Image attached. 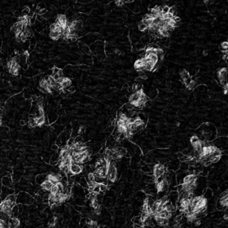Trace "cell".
Masks as SVG:
<instances>
[{"label": "cell", "instance_id": "6da1fadb", "mask_svg": "<svg viewBox=\"0 0 228 228\" xmlns=\"http://www.w3.org/2000/svg\"><path fill=\"white\" fill-rule=\"evenodd\" d=\"M15 205H16L15 202H12L4 199L0 202V212L10 218L13 216V210Z\"/></svg>", "mask_w": 228, "mask_h": 228}, {"label": "cell", "instance_id": "7a4b0ae2", "mask_svg": "<svg viewBox=\"0 0 228 228\" xmlns=\"http://www.w3.org/2000/svg\"><path fill=\"white\" fill-rule=\"evenodd\" d=\"M165 174H166V168L163 164L157 163L152 168V175H153L154 181L161 177L165 176Z\"/></svg>", "mask_w": 228, "mask_h": 228}, {"label": "cell", "instance_id": "3957f363", "mask_svg": "<svg viewBox=\"0 0 228 228\" xmlns=\"http://www.w3.org/2000/svg\"><path fill=\"white\" fill-rule=\"evenodd\" d=\"M117 179V168L116 166L115 161H111L108 168V174H107V180L110 183H113Z\"/></svg>", "mask_w": 228, "mask_h": 228}, {"label": "cell", "instance_id": "277c9868", "mask_svg": "<svg viewBox=\"0 0 228 228\" xmlns=\"http://www.w3.org/2000/svg\"><path fill=\"white\" fill-rule=\"evenodd\" d=\"M155 186H156V190L158 193L164 191L169 186V181L167 179L166 176L161 177L160 179L155 180Z\"/></svg>", "mask_w": 228, "mask_h": 228}, {"label": "cell", "instance_id": "5b68a950", "mask_svg": "<svg viewBox=\"0 0 228 228\" xmlns=\"http://www.w3.org/2000/svg\"><path fill=\"white\" fill-rule=\"evenodd\" d=\"M68 169H69V173H68V176H71L72 177V176L80 174L84 170V166L82 165H80V164H77L73 161L70 164Z\"/></svg>", "mask_w": 228, "mask_h": 228}, {"label": "cell", "instance_id": "8992f818", "mask_svg": "<svg viewBox=\"0 0 228 228\" xmlns=\"http://www.w3.org/2000/svg\"><path fill=\"white\" fill-rule=\"evenodd\" d=\"M227 68H220L218 71V78L219 82L222 86L227 83Z\"/></svg>", "mask_w": 228, "mask_h": 228}, {"label": "cell", "instance_id": "52a82bcc", "mask_svg": "<svg viewBox=\"0 0 228 228\" xmlns=\"http://www.w3.org/2000/svg\"><path fill=\"white\" fill-rule=\"evenodd\" d=\"M108 166H109V165H108ZM108 166L100 167V168H97V169H95V170H94L93 174H95V176H96V177H97V178H101V179H107V174H108Z\"/></svg>", "mask_w": 228, "mask_h": 228}, {"label": "cell", "instance_id": "ba28073f", "mask_svg": "<svg viewBox=\"0 0 228 228\" xmlns=\"http://www.w3.org/2000/svg\"><path fill=\"white\" fill-rule=\"evenodd\" d=\"M198 180L197 175L195 173H191V174H188L183 178L182 182L183 184H189L193 182H196Z\"/></svg>", "mask_w": 228, "mask_h": 228}, {"label": "cell", "instance_id": "9c48e42d", "mask_svg": "<svg viewBox=\"0 0 228 228\" xmlns=\"http://www.w3.org/2000/svg\"><path fill=\"white\" fill-rule=\"evenodd\" d=\"M152 218H154V220L157 222V224L158 226H160L161 227H170V220H166V219L161 218L158 216H153Z\"/></svg>", "mask_w": 228, "mask_h": 228}, {"label": "cell", "instance_id": "30bf717a", "mask_svg": "<svg viewBox=\"0 0 228 228\" xmlns=\"http://www.w3.org/2000/svg\"><path fill=\"white\" fill-rule=\"evenodd\" d=\"M8 226L14 227L15 228H19L21 226V221L16 216H12L8 219Z\"/></svg>", "mask_w": 228, "mask_h": 228}, {"label": "cell", "instance_id": "8fae6325", "mask_svg": "<svg viewBox=\"0 0 228 228\" xmlns=\"http://www.w3.org/2000/svg\"><path fill=\"white\" fill-rule=\"evenodd\" d=\"M219 201H220V204L222 207H224V208H227L228 204V193L227 191H225L224 192H222V195H221V197L219 199Z\"/></svg>", "mask_w": 228, "mask_h": 228}, {"label": "cell", "instance_id": "7c38bea8", "mask_svg": "<svg viewBox=\"0 0 228 228\" xmlns=\"http://www.w3.org/2000/svg\"><path fill=\"white\" fill-rule=\"evenodd\" d=\"M143 65H144V60H143V57H141V58L138 59L135 64H134V67L135 68L137 71H141L143 70Z\"/></svg>", "mask_w": 228, "mask_h": 228}, {"label": "cell", "instance_id": "4fadbf2b", "mask_svg": "<svg viewBox=\"0 0 228 228\" xmlns=\"http://www.w3.org/2000/svg\"><path fill=\"white\" fill-rule=\"evenodd\" d=\"M40 186H41V188H42V189H43L44 191H51V189L52 188V187L54 185H53L51 182H49L48 180L45 179V180H44V181H43V182L41 183Z\"/></svg>", "mask_w": 228, "mask_h": 228}, {"label": "cell", "instance_id": "5bb4252c", "mask_svg": "<svg viewBox=\"0 0 228 228\" xmlns=\"http://www.w3.org/2000/svg\"><path fill=\"white\" fill-rule=\"evenodd\" d=\"M61 86L63 89H68L72 85V81L70 78H68V77H64V80L61 82Z\"/></svg>", "mask_w": 228, "mask_h": 228}, {"label": "cell", "instance_id": "9a60e30c", "mask_svg": "<svg viewBox=\"0 0 228 228\" xmlns=\"http://www.w3.org/2000/svg\"><path fill=\"white\" fill-rule=\"evenodd\" d=\"M180 77H181V79H182V82H186V81L191 79L190 74H189V73H188L186 69H183V70H182V71L180 72Z\"/></svg>", "mask_w": 228, "mask_h": 228}, {"label": "cell", "instance_id": "2e32d148", "mask_svg": "<svg viewBox=\"0 0 228 228\" xmlns=\"http://www.w3.org/2000/svg\"><path fill=\"white\" fill-rule=\"evenodd\" d=\"M50 38L54 41H57L59 40L60 38H62V35L58 32H56V31H51L49 34Z\"/></svg>", "mask_w": 228, "mask_h": 228}, {"label": "cell", "instance_id": "e0dca14e", "mask_svg": "<svg viewBox=\"0 0 228 228\" xmlns=\"http://www.w3.org/2000/svg\"><path fill=\"white\" fill-rule=\"evenodd\" d=\"M36 124H37V127H43L44 124H46V117L45 116L44 117H36Z\"/></svg>", "mask_w": 228, "mask_h": 228}, {"label": "cell", "instance_id": "ac0fdd59", "mask_svg": "<svg viewBox=\"0 0 228 228\" xmlns=\"http://www.w3.org/2000/svg\"><path fill=\"white\" fill-rule=\"evenodd\" d=\"M157 56L158 57V60L159 62H161L163 60L164 57H165V51H163V49H161V48H158L157 51Z\"/></svg>", "mask_w": 228, "mask_h": 228}, {"label": "cell", "instance_id": "d6986e66", "mask_svg": "<svg viewBox=\"0 0 228 228\" xmlns=\"http://www.w3.org/2000/svg\"><path fill=\"white\" fill-rule=\"evenodd\" d=\"M57 221H58L57 217H56V216H54L51 219L49 222H48V227L49 228L55 227L56 225V223H57Z\"/></svg>", "mask_w": 228, "mask_h": 228}, {"label": "cell", "instance_id": "ffe728a7", "mask_svg": "<svg viewBox=\"0 0 228 228\" xmlns=\"http://www.w3.org/2000/svg\"><path fill=\"white\" fill-rule=\"evenodd\" d=\"M138 29H139V31L141 32H145V31L148 30V27L146 25H144L142 21H139L138 23Z\"/></svg>", "mask_w": 228, "mask_h": 228}, {"label": "cell", "instance_id": "44dd1931", "mask_svg": "<svg viewBox=\"0 0 228 228\" xmlns=\"http://www.w3.org/2000/svg\"><path fill=\"white\" fill-rule=\"evenodd\" d=\"M200 139L199 138V137H198L197 135H192L191 138H190V143H191V145L195 144V143H196L200 142Z\"/></svg>", "mask_w": 228, "mask_h": 228}, {"label": "cell", "instance_id": "7402d4cb", "mask_svg": "<svg viewBox=\"0 0 228 228\" xmlns=\"http://www.w3.org/2000/svg\"><path fill=\"white\" fill-rule=\"evenodd\" d=\"M30 14V9L29 7H25L21 12V15L22 16H29Z\"/></svg>", "mask_w": 228, "mask_h": 228}, {"label": "cell", "instance_id": "603a6c76", "mask_svg": "<svg viewBox=\"0 0 228 228\" xmlns=\"http://www.w3.org/2000/svg\"><path fill=\"white\" fill-rule=\"evenodd\" d=\"M220 48L222 50V51L223 53L227 52V48H228V43L227 42H223L221 44V46H220Z\"/></svg>", "mask_w": 228, "mask_h": 228}, {"label": "cell", "instance_id": "cb8c5ba5", "mask_svg": "<svg viewBox=\"0 0 228 228\" xmlns=\"http://www.w3.org/2000/svg\"><path fill=\"white\" fill-rule=\"evenodd\" d=\"M169 11H170V7L167 6V5H163L161 6V15H165L167 13H169Z\"/></svg>", "mask_w": 228, "mask_h": 228}, {"label": "cell", "instance_id": "d4e9b609", "mask_svg": "<svg viewBox=\"0 0 228 228\" xmlns=\"http://www.w3.org/2000/svg\"><path fill=\"white\" fill-rule=\"evenodd\" d=\"M5 199L7 200H9V201H12V202H15V203H16V196L14 194L8 195Z\"/></svg>", "mask_w": 228, "mask_h": 228}, {"label": "cell", "instance_id": "484cf974", "mask_svg": "<svg viewBox=\"0 0 228 228\" xmlns=\"http://www.w3.org/2000/svg\"><path fill=\"white\" fill-rule=\"evenodd\" d=\"M196 81L191 80V82L189 83L188 86H187V88L188 90H193L194 88H196Z\"/></svg>", "mask_w": 228, "mask_h": 228}, {"label": "cell", "instance_id": "4316f807", "mask_svg": "<svg viewBox=\"0 0 228 228\" xmlns=\"http://www.w3.org/2000/svg\"><path fill=\"white\" fill-rule=\"evenodd\" d=\"M86 131V127H84V126H81L79 128H78V130H77V134H78V135H82V134H84Z\"/></svg>", "mask_w": 228, "mask_h": 228}, {"label": "cell", "instance_id": "83f0119b", "mask_svg": "<svg viewBox=\"0 0 228 228\" xmlns=\"http://www.w3.org/2000/svg\"><path fill=\"white\" fill-rule=\"evenodd\" d=\"M0 228H8V222L0 219Z\"/></svg>", "mask_w": 228, "mask_h": 228}, {"label": "cell", "instance_id": "f1b7e54d", "mask_svg": "<svg viewBox=\"0 0 228 228\" xmlns=\"http://www.w3.org/2000/svg\"><path fill=\"white\" fill-rule=\"evenodd\" d=\"M100 192H105L108 190V185L107 184H99Z\"/></svg>", "mask_w": 228, "mask_h": 228}, {"label": "cell", "instance_id": "f546056e", "mask_svg": "<svg viewBox=\"0 0 228 228\" xmlns=\"http://www.w3.org/2000/svg\"><path fill=\"white\" fill-rule=\"evenodd\" d=\"M115 3H116V5H117V7H121L123 6L126 2H125V1H122V0H118V1H116Z\"/></svg>", "mask_w": 228, "mask_h": 228}, {"label": "cell", "instance_id": "4dcf8cb0", "mask_svg": "<svg viewBox=\"0 0 228 228\" xmlns=\"http://www.w3.org/2000/svg\"><path fill=\"white\" fill-rule=\"evenodd\" d=\"M193 223H194L196 227H199V226L201 224V220H200V218H196V220H195L194 222H193Z\"/></svg>", "mask_w": 228, "mask_h": 228}, {"label": "cell", "instance_id": "1f68e13d", "mask_svg": "<svg viewBox=\"0 0 228 228\" xmlns=\"http://www.w3.org/2000/svg\"><path fill=\"white\" fill-rule=\"evenodd\" d=\"M60 69V68H57V67H54V68H52V75L53 74H58Z\"/></svg>", "mask_w": 228, "mask_h": 228}, {"label": "cell", "instance_id": "d6a6232c", "mask_svg": "<svg viewBox=\"0 0 228 228\" xmlns=\"http://www.w3.org/2000/svg\"><path fill=\"white\" fill-rule=\"evenodd\" d=\"M223 93H224V95H227V87H228V84L226 83L225 85H223Z\"/></svg>", "mask_w": 228, "mask_h": 228}, {"label": "cell", "instance_id": "836d02e7", "mask_svg": "<svg viewBox=\"0 0 228 228\" xmlns=\"http://www.w3.org/2000/svg\"><path fill=\"white\" fill-rule=\"evenodd\" d=\"M114 53H115L116 55H117V56H119V55H121V54L120 49H115L114 50Z\"/></svg>", "mask_w": 228, "mask_h": 228}, {"label": "cell", "instance_id": "e575fe53", "mask_svg": "<svg viewBox=\"0 0 228 228\" xmlns=\"http://www.w3.org/2000/svg\"><path fill=\"white\" fill-rule=\"evenodd\" d=\"M20 125H21V126H25V125H26V121L25 120L20 121Z\"/></svg>", "mask_w": 228, "mask_h": 228}, {"label": "cell", "instance_id": "d590c367", "mask_svg": "<svg viewBox=\"0 0 228 228\" xmlns=\"http://www.w3.org/2000/svg\"><path fill=\"white\" fill-rule=\"evenodd\" d=\"M68 90H69V92H74V90H75V88H74V87H72V86H70V87L68 88Z\"/></svg>", "mask_w": 228, "mask_h": 228}, {"label": "cell", "instance_id": "8d00e7d4", "mask_svg": "<svg viewBox=\"0 0 228 228\" xmlns=\"http://www.w3.org/2000/svg\"><path fill=\"white\" fill-rule=\"evenodd\" d=\"M223 218H224V220H225V221H227V220L228 219L227 213H225V214H224V216H223Z\"/></svg>", "mask_w": 228, "mask_h": 228}, {"label": "cell", "instance_id": "74e56055", "mask_svg": "<svg viewBox=\"0 0 228 228\" xmlns=\"http://www.w3.org/2000/svg\"><path fill=\"white\" fill-rule=\"evenodd\" d=\"M52 148H53V149H55V150H57V149H58V147H57V145H54V146H53V147H52Z\"/></svg>", "mask_w": 228, "mask_h": 228}, {"label": "cell", "instance_id": "f35d334b", "mask_svg": "<svg viewBox=\"0 0 228 228\" xmlns=\"http://www.w3.org/2000/svg\"><path fill=\"white\" fill-rule=\"evenodd\" d=\"M1 46H2V40H1V38H0V48H1Z\"/></svg>", "mask_w": 228, "mask_h": 228}, {"label": "cell", "instance_id": "ab89813d", "mask_svg": "<svg viewBox=\"0 0 228 228\" xmlns=\"http://www.w3.org/2000/svg\"><path fill=\"white\" fill-rule=\"evenodd\" d=\"M8 228H15L14 227H11V226H8Z\"/></svg>", "mask_w": 228, "mask_h": 228}, {"label": "cell", "instance_id": "60d3db41", "mask_svg": "<svg viewBox=\"0 0 228 228\" xmlns=\"http://www.w3.org/2000/svg\"><path fill=\"white\" fill-rule=\"evenodd\" d=\"M96 228H101V227H96Z\"/></svg>", "mask_w": 228, "mask_h": 228}]
</instances>
